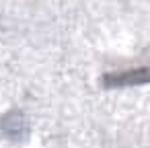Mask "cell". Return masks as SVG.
<instances>
[{
  "mask_svg": "<svg viewBox=\"0 0 150 148\" xmlns=\"http://www.w3.org/2000/svg\"><path fill=\"white\" fill-rule=\"evenodd\" d=\"M0 127H2V134H4V136H8V138H13V140H21V138L27 134V130H29V125H27L25 117L21 115V111H19V113L13 111V113H8V115H4Z\"/></svg>",
  "mask_w": 150,
  "mask_h": 148,
  "instance_id": "obj_1",
  "label": "cell"
}]
</instances>
